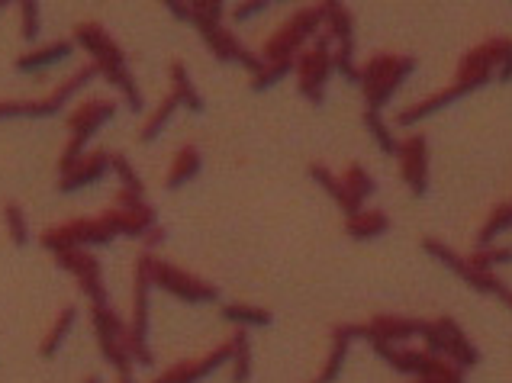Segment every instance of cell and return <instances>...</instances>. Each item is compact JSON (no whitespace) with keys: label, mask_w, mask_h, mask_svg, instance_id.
Returning a JSON list of instances; mask_svg holds the SVG:
<instances>
[{"label":"cell","mask_w":512,"mask_h":383,"mask_svg":"<svg viewBox=\"0 0 512 383\" xmlns=\"http://www.w3.org/2000/svg\"><path fill=\"white\" fill-rule=\"evenodd\" d=\"M422 161H426V145H422V139L416 136V142H409L406 145V152H403V171H406V181L413 184V190L416 194H426V165H422Z\"/></svg>","instance_id":"22"},{"label":"cell","mask_w":512,"mask_h":383,"mask_svg":"<svg viewBox=\"0 0 512 383\" xmlns=\"http://www.w3.org/2000/svg\"><path fill=\"white\" fill-rule=\"evenodd\" d=\"M323 20V10L319 7H303L300 13L290 17V23H284L277 33L261 46V62H294V55L300 52V46L306 42V36H313V29Z\"/></svg>","instance_id":"7"},{"label":"cell","mask_w":512,"mask_h":383,"mask_svg":"<svg viewBox=\"0 0 512 383\" xmlns=\"http://www.w3.org/2000/svg\"><path fill=\"white\" fill-rule=\"evenodd\" d=\"M84 383H104V380H100V374H87Z\"/></svg>","instance_id":"30"},{"label":"cell","mask_w":512,"mask_h":383,"mask_svg":"<svg viewBox=\"0 0 512 383\" xmlns=\"http://www.w3.org/2000/svg\"><path fill=\"white\" fill-rule=\"evenodd\" d=\"M75 55V42L71 39H52L46 46H36L23 55H17V62L13 68L20 71V75H39V71H46L58 62H68V58Z\"/></svg>","instance_id":"13"},{"label":"cell","mask_w":512,"mask_h":383,"mask_svg":"<svg viewBox=\"0 0 512 383\" xmlns=\"http://www.w3.org/2000/svg\"><path fill=\"white\" fill-rule=\"evenodd\" d=\"M7 10V0H0V13H4Z\"/></svg>","instance_id":"32"},{"label":"cell","mask_w":512,"mask_h":383,"mask_svg":"<svg viewBox=\"0 0 512 383\" xmlns=\"http://www.w3.org/2000/svg\"><path fill=\"white\" fill-rule=\"evenodd\" d=\"M113 174L120 178V194H116L113 206H129V210L145 206V184L139 178V171L129 165V158L120 152H113Z\"/></svg>","instance_id":"16"},{"label":"cell","mask_w":512,"mask_h":383,"mask_svg":"<svg viewBox=\"0 0 512 383\" xmlns=\"http://www.w3.org/2000/svg\"><path fill=\"white\" fill-rule=\"evenodd\" d=\"M390 223L380 213H364V216H355L348 223V232L355 235V239H374V235L384 232Z\"/></svg>","instance_id":"26"},{"label":"cell","mask_w":512,"mask_h":383,"mask_svg":"<svg viewBox=\"0 0 512 383\" xmlns=\"http://www.w3.org/2000/svg\"><path fill=\"white\" fill-rule=\"evenodd\" d=\"M329 75V55L319 46L300 58V94L313 103H323V81Z\"/></svg>","instance_id":"14"},{"label":"cell","mask_w":512,"mask_h":383,"mask_svg":"<svg viewBox=\"0 0 512 383\" xmlns=\"http://www.w3.org/2000/svg\"><path fill=\"white\" fill-rule=\"evenodd\" d=\"M116 235H120V223H116L113 206H110V210L97 213V216H78V219H68V223H62V226L42 229L39 245L52 255L75 252V248L91 252V248L110 245Z\"/></svg>","instance_id":"2"},{"label":"cell","mask_w":512,"mask_h":383,"mask_svg":"<svg viewBox=\"0 0 512 383\" xmlns=\"http://www.w3.org/2000/svg\"><path fill=\"white\" fill-rule=\"evenodd\" d=\"M20 36L26 42H39L42 36V7L36 0H23L20 4Z\"/></svg>","instance_id":"24"},{"label":"cell","mask_w":512,"mask_h":383,"mask_svg":"<svg viewBox=\"0 0 512 383\" xmlns=\"http://www.w3.org/2000/svg\"><path fill=\"white\" fill-rule=\"evenodd\" d=\"M290 71H294V62H265V68L252 78V91H271L277 81H284Z\"/></svg>","instance_id":"25"},{"label":"cell","mask_w":512,"mask_h":383,"mask_svg":"<svg viewBox=\"0 0 512 383\" xmlns=\"http://www.w3.org/2000/svg\"><path fill=\"white\" fill-rule=\"evenodd\" d=\"M120 383H136V380H133V374H120Z\"/></svg>","instance_id":"31"},{"label":"cell","mask_w":512,"mask_h":383,"mask_svg":"<svg viewBox=\"0 0 512 383\" xmlns=\"http://www.w3.org/2000/svg\"><path fill=\"white\" fill-rule=\"evenodd\" d=\"M165 239H168V229H165L162 223H158V226H152L149 232L142 235V245H145V252H152V248H158V245H162Z\"/></svg>","instance_id":"28"},{"label":"cell","mask_w":512,"mask_h":383,"mask_svg":"<svg viewBox=\"0 0 512 383\" xmlns=\"http://www.w3.org/2000/svg\"><path fill=\"white\" fill-rule=\"evenodd\" d=\"M149 274H152V287L165 290V293H171L174 300L190 303V306L219 303V297H223L216 284L203 281V277L190 274V271L178 268V264H171V261L155 258V255H152V261H149Z\"/></svg>","instance_id":"6"},{"label":"cell","mask_w":512,"mask_h":383,"mask_svg":"<svg viewBox=\"0 0 512 383\" xmlns=\"http://www.w3.org/2000/svg\"><path fill=\"white\" fill-rule=\"evenodd\" d=\"M116 110H120V103H116L113 97H91V100L78 103V107L68 113L71 139L65 142L62 155H58V174H68L71 168L78 165V158L87 155V142H91L97 132L113 120Z\"/></svg>","instance_id":"3"},{"label":"cell","mask_w":512,"mask_h":383,"mask_svg":"<svg viewBox=\"0 0 512 383\" xmlns=\"http://www.w3.org/2000/svg\"><path fill=\"white\" fill-rule=\"evenodd\" d=\"M181 113V103H178V97L174 94H165L162 100H158V107L145 116V123L139 126V142L142 145H149V142H155L162 132L168 129V123L174 120V116Z\"/></svg>","instance_id":"20"},{"label":"cell","mask_w":512,"mask_h":383,"mask_svg":"<svg viewBox=\"0 0 512 383\" xmlns=\"http://www.w3.org/2000/svg\"><path fill=\"white\" fill-rule=\"evenodd\" d=\"M152 252H139L136 268H133V306H129V338L126 348L139 367L155 364V351L149 348V316H152V274H149Z\"/></svg>","instance_id":"4"},{"label":"cell","mask_w":512,"mask_h":383,"mask_svg":"<svg viewBox=\"0 0 512 383\" xmlns=\"http://www.w3.org/2000/svg\"><path fill=\"white\" fill-rule=\"evenodd\" d=\"M107 174H113V152L94 149V152H87L84 158H78V165L71 168L68 174H58V194H75V190L100 184Z\"/></svg>","instance_id":"11"},{"label":"cell","mask_w":512,"mask_h":383,"mask_svg":"<svg viewBox=\"0 0 512 383\" xmlns=\"http://www.w3.org/2000/svg\"><path fill=\"white\" fill-rule=\"evenodd\" d=\"M71 42H75V49H84L87 55H91V65L97 68V75L104 78L110 87L120 91V97H123V103L129 110H133V113L145 110V97L139 91L133 71H129V58H126L120 42H116L104 26L94 23V20H84V23L75 26Z\"/></svg>","instance_id":"1"},{"label":"cell","mask_w":512,"mask_h":383,"mask_svg":"<svg viewBox=\"0 0 512 383\" xmlns=\"http://www.w3.org/2000/svg\"><path fill=\"white\" fill-rule=\"evenodd\" d=\"M197 26V33L203 39V46H207L213 52L216 62H223V65H242L248 75H258L261 68H265V62H261V55L252 52V49H245L239 36L232 33V29L226 23H194Z\"/></svg>","instance_id":"8"},{"label":"cell","mask_w":512,"mask_h":383,"mask_svg":"<svg viewBox=\"0 0 512 383\" xmlns=\"http://www.w3.org/2000/svg\"><path fill=\"white\" fill-rule=\"evenodd\" d=\"M97 75V68L91 62L78 65L75 75H68L58 87H52L49 94H42L36 100H0V120H49V116L62 113L71 97H75L81 87H87Z\"/></svg>","instance_id":"5"},{"label":"cell","mask_w":512,"mask_h":383,"mask_svg":"<svg viewBox=\"0 0 512 383\" xmlns=\"http://www.w3.org/2000/svg\"><path fill=\"white\" fill-rule=\"evenodd\" d=\"M409 68L413 65L400 62V58H377V62L364 71V91H368L371 107H380V103L393 94V84H400Z\"/></svg>","instance_id":"12"},{"label":"cell","mask_w":512,"mask_h":383,"mask_svg":"<svg viewBox=\"0 0 512 383\" xmlns=\"http://www.w3.org/2000/svg\"><path fill=\"white\" fill-rule=\"evenodd\" d=\"M165 7L171 10V17H174V20H184V23H190V4H178V0H168Z\"/></svg>","instance_id":"29"},{"label":"cell","mask_w":512,"mask_h":383,"mask_svg":"<svg viewBox=\"0 0 512 383\" xmlns=\"http://www.w3.org/2000/svg\"><path fill=\"white\" fill-rule=\"evenodd\" d=\"M200 171H203V155H200V149L197 145H181L178 152H174V158H171V168H168V174H165V187L168 190H181V187H187L190 181H197L200 178Z\"/></svg>","instance_id":"15"},{"label":"cell","mask_w":512,"mask_h":383,"mask_svg":"<svg viewBox=\"0 0 512 383\" xmlns=\"http://www.w3.org/2000/svg\"><path fill=\"white\" fill-rule=\"evenodd\" d=\"M58 268H62L65 274L75 277L78 290L87 297V303L91 306H104L110 303L107 297V284H104V268H100V261L94 252H84V248H75V252H62L55 255Z\"/></svg>","instance_id":"9"},{"label":"cell","mask_w":512,"mask_h":383,"mask_svg":"<svg viewBox=\"0 0 512 383\" xmlns=\"http://www.w3.org/2000/svg\"><path fill=\"white\" fill-rule=\"evenodd\" d=\"M229 364L232 383L252 380V338H248V329H236L229 335Z\"/></svg>","instance_id":"21"},{"label":"cell","mask_w":512,"mask_h":383,"mask_svg":"<svg viewBox=\"0 0 512 383\" xmlns=\"http://www.w3.org/2000/svg\"><path fill=\"white\" fill-rule=\"evenodd\" d=\"M219 319H226L232 322L236 329H268L274 316H271V309L265 306H252V303H223L219 306Z\"/></svg>","instance_id":"19"},{"label":"cell","mask_w":512,"mask_h":383,"mask_svg":"<svg viewBox=\"0 0 512 383\" xmlns=\"http://www.w3.org/2000/svg\"><path fill=\"white\" fill-rule=\"evenodd\" d=\"M226 364H229V338H226V342H219L216 348H210L207 355L165 367V371L158 374L152 383H200V380H207L210 374H216L219 367H226Z\"/></svg>","instance_id":"10"},{"label":"cell","mask_w":512,"mask_h":383,"mask_svg":"<svg viewBox=\"0 0 512 383\" xmlns=\"http://www.w3.org/2000/svg\"><path fill=\"white\" fill-rule=\"evenodd\" d=\"M268 7H271L268 0H258V4H255V0H248V4H239V7H232V10H229V17H232V23H245V20H252L255 13L268 10Z\"/></svg>","instance_id":"27"},{"label":"cell","mask_w":512,"mask_h":383,"mask_svg":"<svg viewBox=\"0 0 512 383\" xmlns=\"http://www.w3.org/2000/svg\"><path fill=\"white\" fill-rule=\"evenodd\" d=\"M168 81H171V94L178 97V103H181V110L194 113V116L207 110V103H203L200 91L194 87V78H190V71H187L184 62H171L168 65Z\"/></svg>","instance_id":"18"},{"label":"cell","mask_w":512,"mask_h":383,"mask_svg":"<svg viewBox=\"0 0 512 383\" xmlns=\"http://www.w3.org/2000/svg\"><path fill=\"white\" fill-rule=\"evenodd\" d=\"M4 226H7V235L10 242L17 248H26L29 245V223H26V210L17 203V200H7L4 203Z\"/></svg>","instance_id":"23"},{"label":"cell","mask_w":512,"mask_h":383,"mask_svg":"<svg viewBox=\"0 0 512 383\" xmlns=\"http://www.w3.org/2000/svg\"><path fill=\"white\" fill-rule=\"evenodd\" d=\"M75 322H78V306H75V303H65V306L55 313L49 332L42 335V342H39V358H46V361L55 358L58 351H62L65 338L71 335V329H75Z\"/></svg>","instance_id":"17"}]
</instances>
